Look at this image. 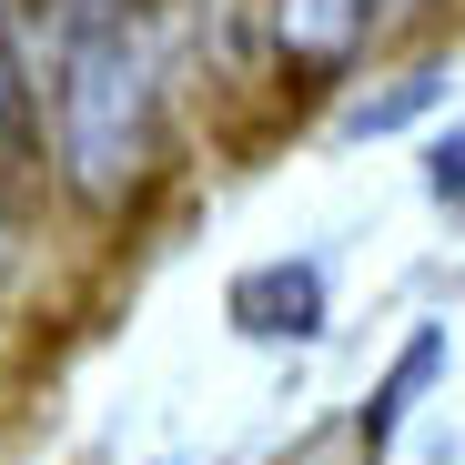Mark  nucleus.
Returning a JSON list of instances; mask_svg holds the SVG:
<instances>
[{"instance_id": "1", "label": "nucleus", "mask_w": 465, "mask_h": 465, "mask_svg": "<svg viewBox=\"0 0 465 465\" xmlns=\"http://www.w3.org/2000/svg\"><path fill=\"white\" fill-rule=\"evenodd\" d=\"M41 21V102L51 163L82 203H132L163 163V41L152 0H31Z\"/></svg>"}, {"instance_id": "2", "label": "nucleus", "mask_w": 465, "mask_h": 465, "mask_svg": "<svg viewBox=\"0 0 465 465\" xmlns=\"http://www.w3.org/2000/svg\"><path fill=\"white\" fill-rule=\"evenodd\" d=\"M223 314L243 344H314L324 334V263H253V273H232L223 293Z\"/></svg>"}, {"instance_id": "3", "label": "nucleus", "mask_w": 465, "mask_h": 465, "mask_svg": "<svg viewBox=\"0 0 465 465\" xmlns=\"http://www.w3.org/2000/svg\"><path fill=\"white\" fill-rule=\"evenodd\" d=\"M31 163H41V82H31L11 0H0V183H21Z\"/></svg>"}, {"instance_id": "4", "label": "nucleus", "mask_w": 465, "mask_h": 465, "mask_svg": "<svg viewBox=\"0 0 465 465\" xmlns=\"http://www.w3.org/2000/svg\"><path fill=\"white\" fill-rule=\"evenodd\" d=\"M364 21H374V0H273V41L293 61H314V71H334L364 41Z\"/></svg>"}, {"instance_id": "5", "label": "nucleus", "mask_w": 465, "mask_h": 465, "mask_svg": "<svg viewBox=\"0 0 465 465\" xmlns=\"http://www.w3.org/2000/svg\"><path fill=\"white\" fill-rule=\"evenodd\" d=\"M435 102H445V71H435V61H415V71H395L374 102H354V112H344V132H354V142L405 132V122H415V112H435Z\"/></svg>"}, {"instance_id": "6", "label": "nucleus", "mask_w": 465, "mask_h": 465, "mask_svg": "<svg viewBox=\"0 0 465 465\" xmlns=\"http://www.w3.org/2000/svg\"><path fill=\"white\" fill-rule=\"evenodd\" d=\"M435 364H445V334H415V344L395 354V374L374 384V415H364V445H384V435L405 425V405H415V384H425Z\"/></svg>"}, {"instance_id": "7", "label": "nucleus", "mask_w": 465, "mask_h": 465, "mask_svg": "<svg viewBox=\"0 0 465 465\" xmlns=\"http://www.w3.org/2000/svg\"><path fill=\"white\" fill-rule=\"evenodd\" d=\"M425 193H435V203H465V132H445V142L425 152Z\"/></svg>"}]
</instances>
